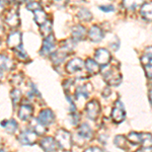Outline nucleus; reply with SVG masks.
<instances>
[{"instance_id":"1","label":"nucleus","mask_w":152,"mask_h":152,"mask_svg":"<svg viewBox=\"0 0 152 152\" xmlns=\"http://www.w3.org/2000/svg\"><path fill=\"white\" fill-rule=\"evenodd\" d=\"M56 141L61 149L70 150L72 147V137L70 133L64 129H60L56 135Z\"/></svg>"},{"instance_id":"2","label":"nucleus","mask_w":152,"mask_h":152,"mask_svg":"<svg viewBox=\"0 0 152 152\" xmlns=\"http://www.w3.org/2000/svg\"><path fill=\"white\" fill-rule=\"evenodd\" d=\"M128 141L133 145H138V144H144L145 146L146 143L151 145V135L150 134H143V133H137V132H131L128 137Z\"/></svg>"},{"instance_id":"3","label":"nucleus","mask_w":152,"mask_h":152,"mask_svg":"<svg viewBox=\"0 0 152 152\" xmlns=\"http://www.w3.org/2000/svg\"><path fill=\"white\" fill-rule=\"evenodd\" d=\"M104 81L110 85V86H118L122 82V74L117 69L112 68L107 70V72L102 73Z\"/></svg>"},{"instance_id":"4","label":"nucleus","mask_w":152,"mask_h":152,"mask_svg":"<svg viewBox=\"0 0 152 152\" xmlns=\"http://www.w3.org/2000/svg\"><path fill=\"white\" fill-rule=\"evenodd\" d=\"M85 113L89 120L95 121L100 114V104L97 100H91L85 107Z\"/></svg>"},{"instance_id":"5","label":"nucleus","mask_w":152,"mask_h":152,"mask_svg":"<svg viewBox=\"0 0 152 152\" xmlns=\"http://www.w3.org/2000/svg\"><path fill=\"white\" fill-rule=\"evenodd\" d=\"M125 117H126V113H125L124 104H122V102L118 100V102H116V104H115L114 109L112 111L113 121L116 124H120L125 120Z\"/></svg>"},{"instance_id":"6","label":"nucleus","mask_w":152,"mask_h":152,"mask_svg":"<svg viewBox=\"0 0 152 152\" xmlns=\"http://www.w3.org/2000/svg\"><path fill=\"white\" fill-rule=\"evenodd\" d=\"M55 49H56V40L54 38V36L51 34L50 36L44 38L43 47L41 49L40 54L41 56H48L52 52H54Z\"/></svg>"},{"instance_id":"7","label":"nucleus","mask_w":152,"mask_h":152,"mask_svg":"<svg viewBox=\"0 0 152 152\" xmlns=\"http://www.w3.org/2000/svg\"><path fill=\"white\" fill-rule=\"evenodd\" d=\"M37 137H38V135L33 130H26L19 134L18 140L23 145H34L37 141Z\"/></svg>"},{"instance_id":"8","label":"nucleus","mask_w":152,"mask_h":152,"mask_svg":"<svg viewBox=\"0 0 152 152\" xmlns=\"http://www.w3.org/2000/svg\"><path fill=\"white\" fill-rule=\"evenodd\" d=\"M94 58H95V62L99 66H102V67L109 64L112 60L111 54H110V52L107 49H104V48L97 49L96 52H95Z\"/></svg>"},{"instance_id":"9","label":"nucleus","mask_w":152,"mask_h":152,"mask_svg":"<svg viewBox=\"0 0 152 152\" xmlns=\"http://www.w3.org/2000/svg\"><path fill=\"white\" fill-rule=\"evenodd\" d=\"M84 67V62L80 58H74L72 60H70L69 62L66 65V72L69 73V74H73V73L77 72L83 69Z\"/></svg>"},{"instance_id":"10","label":"nucleus","mask_w":152,"mask_h":152,"mask_svg":"<svg viewBox=\"0 0 152 152\" xmlns=\"http://www.w3.org/2000/svg\"><path fill=\"white\" fill-rule=\"evenodd\" d=\"M41 147L45 151H57L59 149H61L56 139L52 138V137H45V138L42 139Z\"/></svg>"},{"instance_id":"11","label":"nucleus","mask_w":152,"mask_h":152,"mask_svg":"<svg viewBox=\"0 0 152 152\" xmlns=\"http://www.w3.org/2000/svg\"><path fill=\"white\" fill-rule=\"evenodd\" d=\"M21 43H23V38H21V34L19 31H13L7 38V46L12 50L20 47Z\"/></svg>"},{"instance_id":"12","label":"nucleus","mask_w":152,"mask_h":152,"mask_svg":"<svg viewBox=\"0 0 152 152\" xmlns=\"http://www.w3.org/2000/svg\"><path fill=\"white\" fill-rule=\"evenodd\" d=\"M38 121L43 125H45V126H48V125H51L55 122V115L51 110H44L39 115Z\"/></svg>"},{"instance_id":"13","label":"nucleus","mask_w":152,"mask_h":152,"mask_svg":"<svg viewBox=\"0 0 152 152\" xmlns=\"http://www.w3.org/2000/svg\"><path fill=\"white\" fill-rule=\"evenodd\" d=\"M34 114V107L31 104H21L18 110V116L21 121H28Z\"/></svg>"},{"instance_id":"14","label":"nucleus","mask_w":152,"mask_h":152,"mask_svg":"<svg viewBox=\"0 0 152 152\" xmlns=\"http://www.w3.org/2000/svg\"><path fill=\"white\" fill-rule=\"evenodd\" d=\"M92 91V85L87 83L84 85H80L75 89V99H87L88 95L90 92Z\"/></svg>"},{"instance_id":"15","label":"nucleus","mask_w":152,"mask_h":152,"mask_svg":"<svg viewBox=\"0 0 152 152\" xmlns=\"http://www.w3.org/2000/svg\"><path fill=\"white\" fill-rule=\"evenodd\" d=\"M88 38L94 43L100 42L104 39V31L99 26H92L88 31Z\"/></svg>"},{"instance_id":"16","label":"nucleus","mask_w":152,"mask_h":152,"mask_svg":"<svg viewBox=\"0 0 152 152\" xmlns=\"http://www.w3.org/2000/svg\"><path fill=\"white\" fill-rule=\"evenodd\" d=\"M77 135L82 140H90V139H92V137H94V132H92L91 128L89 127V125L84 123L78 128Z\"/></svg>"},{"instance_id":"17","label":"nucleus","mask_w":152,"mask_h":152,"mask_svg":"<svg viewBox=\"0 0 152 152\" xmlns=\"http://www.w3.org/2000/svg\"><path fill=\"white\" fill-rule=\"evenodd\" d=\"M5 23L11 28H18L20 23V19H19V15L18 10H11L8 12V14L5 18Z\"/></svg>"},{"instance_id":"18","label":"nucleus","mask_w":152,"mask_h":152,"mask_svg":"<svg viewBox=\"0 0 152 152\" xmlns=\"http://www.w3.org/2000/svg\"><path fill=\"white\" fill-rule=\"evenodd\" d=\"M51 55V61L53 62L54 65H59L65 60L66 57H67L68 53H66L65 51L63 50H58V51H54L50 54Z\"/></svg>"},{"instance_id":"19","label":"nucleus","mask_w":152,"mask_h":152,"mask_svg":"<svg viewBox=\"0 0 152 152\" xmlns=\"http://www.w3.org/2000/svg\"><path fill=\"white\" fill-rule=\"evenodd\" d=\"M72 37H73V40H74L75 42L84 40L85 37H86V29H85L84 26H79V24H78V26H73Z\"/></svg>"},{"instance_id":"20","label":"nucleus","mask_w":152,"mask_h":152,"mask_svg":"<svg viewBox=\"0 0 152 152\" xmlns=\"http://www.w3.org/2000/svg\"><path fill=\"white\" fill-rule=\"evenodd\" d=\"M14 67H15V65L12 62V60H10V58H8L3 54H0V69L11 71L13 70Z\"/></svg>"},{"instance_id":"21","label":"nucleus","mask_w":152,"mask_h":152,"mask_svg":"<svg viewBox=\"0 0 152 152\" xmlns=\"http://www.w3.org/2000/svg\"><path fill=\"white\" fill-rule=\"evenodd\" d=\"M1 127H3L4 129H5V131L7 133L9 134H13L15 133V131L18 130V123H16L15 120L13 119H10V120H5V121H2L1 123Z\"/></svg>"},{"instance_id":"22","label":"nucleus","mask_w":152,"mask_h":152,"mask_svg":"<svg viewBox=\"0 0 152 152\" xmlns=\"http://www.w3.org/2000/svg\"><path fill=\"white\" fill-rule=\"evenodd\" d=\"M84 67L86 68V70L89 72V74L95 75L100 71V66L97 64L95 61L91 60V59H87L84 63Z\"/></svg>"},{"instance_id":"23","label":"nucleus","mask_w":152,"mask_h":152,"mask_svg":"<svg viewBox=\"0 0 152 152\" xmlns=\"http://www.w3.org/2000/svg\"><path fill=\"white\" fill-rule=\"evenodd\" d=\"M114 144L115 146H117L118 148L123 149V150H129L130 146L128 143V139L126 138L123 135H118L115 137L114 139Z\"/></svg>"},{"instance_id":"24","label":"nucleus","mask_w":152,"mask_h":152,"mask_svg":"<svg viewBox=\"0 0 152 152\" xmlns=\"http://www.w3.org/2000/svg\"><path fill=\"white\" fill-rule=\"evenodd\" d=\"M31 130H33L34 132H36V134L38 135V136H42V135H44L47 132V127L42 123H40V122L38 121V119H36L31 121Z\"/></svg>"},{"instance_id":"25","label":"nucleus","mask_w":152,"mask_h":152,"mask_svg":"<svg viewBox=\"0 0 152 152\" xmlns=\"http://www.w3.org/2000/svg\"><path fill=\"white\" fill-rule=\"evenodd\" d=\"M34 18H35V21L38 26H42L47 20V14L42 8L37 9V10L34 11Z\"/></svg>"},{"instance_id":"26","label":"nucleus","mask_w":152,"mask_h":152,"mask_svg":"<svg viewBox=\"0 0 152 152\" xmlns=\"http://www.w3.org/2000/svg\"><path fill=\"white\" fill-rule=\"evenodd\" d=\"M41 26V29H40V31H41V34H42V36L44 37V38H46V37H48V36H50L51 34H52V28H53V24H52V21L51 20H46L45 23H44Z\"/></svg>"},{"instance_id":"27","label":"nucleus","mask_w":152,"mask_h":152,"mask_svg":"<svg viewBox=\"0 0 152 152\" xmlns=\"http://www.w3.org/2000/svg\"><path fill=\"white\" fill-rule=\"evenodd\" d=\"M140 13L142 18L148 21H151V3H145L141 5Z\"/></svg>"},{"instance_id":"28","label":"nucleus","mask_w":152,"mask_h":152,"mask_svg":"<svg viewBox=\"0 0 152 152\" xmlns=\"http://www.w3.org/2000/svg\"><path fill=\"white\" fill-rule=\"evenodd\" d=\"M144 1L145 0H123V4L126 8L134 10L135 8L141 6L144 3Z\"/></svg>"},{"instance_id":"29","label":"nucleus","mask_w":152,"mask_h":152,"mask_svg":"<svg viewBox=\"0 0 152 152\" xmlns=\"http://www.w3.org/2000/svg\"><path fill=\"white\" fill-rule=\"evenodd\" d=\"M77 16L79 18L80 20H83V21H85V23H88V21H90L92 19L91 12H90L86 8H81V9H80V10L78 11Z\"/></svg>"},{"instance_id":"30","label":"nucleus","mask_w":152,"mask_h":152,"mask_svg":"<svg viewBox=\"0 0 152 152\" xmlns=\"http://www.w3.org/2000/svg\"><path fill=\"white\" fill-rule=\"evenodd\" d=\"M10 97L12 100V104H13V107H15L16 105L18 104V102H20L21 99V91L18 88H14L10 91Z\"/></svg>"},{"instance_id":"31","label":"nucleus","mask_w":152,"mask_h":152,"mask_svg":"<svg viewBox=\"0 0 152 152\" xmlns=\"http://www.w3.org/2000/svg\"><path fill=\"white\" fill-rule=\"evenodd\" d=\"M14 51H15V54H16V57H18L19 60H23V61H26V59L28 58V54H26V52H24V50H23V48L21 47H18V48H16V49H14Z\"/></svg>"},{"instance_id":"32","label":"nucleus","mask_w":152,"mask_h":152,"mask_svg":"<svg viewBox=\"0 0 152 152\" xmlns=\"http://www.w3.org/2000/svg\"><path fill=\"white\" fill-rule=\"evenodd\" d=\"M151 50L149 51V53H145L141 57V63L143 66L151 65Z\"/></svg>"},{"instance_id":"33","label":"nucleus","mask_w":152,"mask_h":152,"mask_svg":"<svg viewBox=\"0 0 152 152\" xmlns=\"http://www.w3.org/2000/svg\"><path fill=\"white\" fill-rule=\"evenodd\" d=\"M23 76L21 73H19V74H15L12 76V79H11V83L13 85H18L20 84L21 82H23Z\"/></svg>"},{"instance_id":"34","label":"nucleus","mask_w":152,"mask_h":152,"mask_svg":"<svg viewBox=\"0 0 152 152\" xmlns=\"http://www.w3.org/2000/svg\"><path fill=\"white\" fill-rule=\"evenodd\" d=\"M26 8L28 9V10L31 11H35L37 9H40L41 8V5L38 3V2H35V1H31L28 3V5H26Z\"/></svg>"},{"instance_id":"35","label":"nucleus","mask_w":152,"mask_h":152,"mask_svg":"<svg viewBox=\"0 0 152 152\" xmlns=\"http://www.w3.org/2000/svg\"><path fill=\"white\" fill-rule=\"evenodd\" d=\"M99 9L102 10L104 13H109V12H113L115 11V7L113 5H100L99 6Z\"/></svg>"},{"instance_id":"36","label":"nucleus","mask_w":152,"mask_h":152,"mask_svg":"<svg viewBox=\"0 0 152 152\" xmlns=\"http://www.w3.org/2000/svg\"><path fill=\"white\" fill-rule=\"evenodd\" d=\"M71 119H72V124L73 125H77L78 122H79V116H78V114L76 112H73L72 115H71Z\"/></svg>"},{"instance_id":"37","label":"nucleus","mask_w":152,"mask_h":152,"mask_svg":"<svg viewBox=\"0 0 152 152\" xmlns=\"http://www.w3.org/2000/svg\"><path fill=\"white\" fill-rule=\"evenodd\" d=\"M107 135H104V134H102L99 137V140L102 142V144H105V142H107Z\"/></svg>"},{"instance_id":"38","label":"nucleus","mask_w":152,"mask_h":152,"mask_svg":"<svg viewBox=\"0 0 152 152\" xmlns=\"http://www.w3.org/2000/svg\"><path fill=\"white\" fill-rule=\"evenodd\" d=\"M110 94H111V89L107 87V88H104V92H102V96H104V97H107L110 95Z\"/></svg>"},{"instance_id":"39","label":"nucleus","mask_w":152,"mask_h":152,"mask_svg":"<svg viewBox=\"0 0 152 152\" xmlns=\"http://www.w3.org/2000/svg\"><path fill=\"white\" fill-rule=\"evenodd\" d=\"M85 151H102V148H99V147H89V148H87Z\"/></svg>"},{"instance_id":"40","label":"nucleus","mask_w":152,"mask_h":152,"mask_svg":"<svg viewBox=\"0 0 152 152\" xmlns=\"http://www.w3.org/2000/svg\"><path fill=\"white\" fill-rule=\"evenodd\" d=\"M138 151H151V145L149 146H144V147H141V148L138 149Z\"/></svg>"},{"instance_id":"41","label":"nucleus","mask_w":152,"mask_h":152,"mask_svg":"<svg viewBox=\"0 0 152 152\" xmlns=\"http://www.w3.org/2000/svg\"><path fill=\"white\" fill-rule=\"evenodd\" d=\"M4 11V5H3V2L2 0H0V14H2Z\"/></svg>"},{"instance_id":"42","label":"nucleus","mask_w":152,"mask_h":152,"mask_svg":"<svg viewBox=\"0 0 152 152\" xmlns=\"http://www.w3.org/2000/svg\"><path fill=\"white\" fill-rule=\"evenodd\" d=\"M149 102L151 104V89H149Z\"/></svg>"},{"instance_id":"43","label":"nucleus","mask_w":152,"mask_h":152,"mask_svg":"<svg viewBox=\"0 0 152 152\" xmlns=\"http://www.w3.org/2000/svg\"><path fill=\"white\" fill-rule=\"evenodd\" d=\"M0 151H3V148H2V145L0 144Z\"/></svg>"},{"instance_id":"44","label":"nucleus","mask_w":152,"mask_h":152,"mask_svg":"<svg viewBox=\"0 0 152 152\" xmlns=\"http://www.w3.org/2000/svg\"><path fill=\"white\" fill-rule=\"evenodd\" d=\"M28 1H29V0H28Z\"/></svg>"}]
</instances>
